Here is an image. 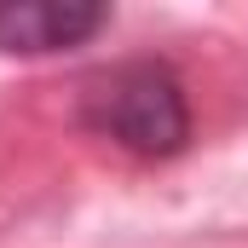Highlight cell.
Returning a JSON list of instances; mask_svg holds the SVG:
<instances>
[{
    "label": "cell",
    "instance_id": "2",
    "mask_svg": "<svg viewBox=\"0 0 248 248\" xmlns=\"http://www.w3.org/2000/svg\"><path fill=\"white\" fill-rule=\"evenodd\" d=\"M110 23V6L87 0H0V52L17 58H46L93 41Z\"/></svg>",
    "mask_w": 248,
    "mask_h": 248
},
{
    "label": "cell",
    "instance_id": "1",
    "mask_svg": "<svg viewBox=\"0 0 248 248\" xmlns=\"http://www.w3.org/2000/svg\"><path fill=\"white\" fill-rule=\"evenodd\" d=\"M81 122L98 139L133 150V156H173L190 139V104L168 63L133 58V63H116V69L87 81Z\"/></svg>",
    "mask_w": 248,
    "mask_h": 248
}]
</instances>
